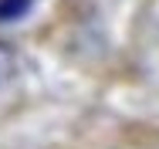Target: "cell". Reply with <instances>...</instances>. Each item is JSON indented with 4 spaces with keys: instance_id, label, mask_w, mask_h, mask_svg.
<instances>
[{
    "instance_id": "obj_1",
    "label": "cell",
    "mask_w": 159,
    "mask_h": 149,
    "mask_svg": "<svg viewBox=\"0 0 159 149\" xmlns=\"http://www.w3.org/2000/svg\"><path fill=\"white\" fill-rule=\"evenodd\" d=\"M34 0H0V24H17L31 14Z\"/></svg>"
}]
</instances>
